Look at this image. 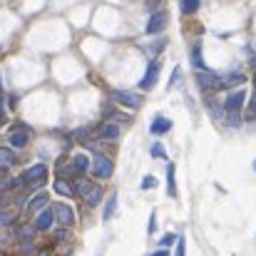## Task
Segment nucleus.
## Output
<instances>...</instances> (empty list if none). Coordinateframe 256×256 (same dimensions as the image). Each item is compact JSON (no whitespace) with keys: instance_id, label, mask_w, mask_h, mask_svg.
Instances as JSON below:
<instances>
[{"instance_id":"f257e3e1","label":"nucleus","mask_w":256,"mask_h":256,"mask_svg":"<svg viewBox=\"0 0 256 256\" xmlns=\"http://www.w3.org/2000/svg\"><path fill=\"white\" fill-rule=\"evenodd\" d=\"M20 182H22V186H28V189H38V186H42V184L48 182V167H45L42 162L28 167V170L20 174Z\"/></svg>"},{"instance_id":"f03ea898","label":"nucleus","mask_w":256,"mask_h":256,"mask_svg":"<svg viewBox=\"0 0 256 256\" xmlns=\"http://www.w3.org/2000/svg\"><path fill=\"white\" fill-rule=\"evenodd\" d=\"M90 172L94 179H110L114 174V164L107 154H94V160L90 162Z\"/></svg>"},{"instance_id":"7ed1b4c3","label":"nucleus","mask_w":256,"mask_h":256,"mask_svg":"<svg viewBox=\"0 0 256 256\" xmlns=\"http://www.w3.org/2000/svg\"><path fill=\"white\" fill-rule=\"evenodd\" d=\"M112 100L114 102H120V104H124V107H130V110H137V107H142V94H137V92H132V90H114L112 92Z\"/></svg>"},{"instance_id":"20e7f679","label":"nucleus","mask_w":256,"mask_h":256,"mask_svg":"<svg viewBox=\"0 0 256 256\" xmlns=\"http://www.w3.org/2000/svg\"><path fill=\"white\" fill-rule=\"evenodd\" d=\"M8 142H10L12 150H22V147H28V142H30V127H25V124H15V127L10 130V134H8Z\"/></svg>"},{"instance_id":"39448f33","label":"nucleus","mask_w":256,"mask_h":256,"mask_svg":"<svg viewBox=\"0 0 256 256\" xmlns=\"http://www.w3.org/2000/svg\"><path fill=\"white\" fill-rule=\"evenodd\" d=\"M52 216H55V222H58L62 229H70V226L75 224V212H72V206H68V204H55V206H52Z\"/></svg>"},{"instance_id":"423d86ee","label":"nucleus","mask_w":256,"mask_h":256,"mask_svg":"<svg viewBox=\"0 0 256 256\" xmlns=\"http://www.w3.org/2000/svg\"><path fill=\"white\" fill-rule=\"evenodd\" d=\"M167 22H170V12H167V10H157V12H152V15H150V22H147V35H157V32H162V30L167 28Z\"/></svg>"},{"instance_id":"0eeeda50","label":"nucleus","mask_w":256,"mask_h":256,"mask_svg":"<svg viewBox=\"0 0 256 256\" xmlns=\"http://www.w3.org/2000/svg\"><path fill=\"white\" fill-rule=\"evenodd\" d=\"M244 102H246V92L244 90H232L224 100V112H242Z\"/></svg>"},{"instance_id":"6e6552de","label":"nucleus","mask_w":256,"mask_h":256,"mask_svg":"<svg viewBox=\"0 0 256 256\" xmlns=\"http://www.w3.org/2000/svg\"><path fill=\"white\" fill-rule=\"evenodd\" d=\"M160 60L154 58V60H150V65H147V72H144V78L140 80V90H152L154 87V82H157V78H160Z\"/></svg>"},{"instance_id":"1a4fd4ad","label":"nucleus","mask_w":256,"mask_h":256,"mask_svg":"<svg viewBox=\"0 0 256 256\" xmlns=\"http://www.w3.org/2000/svg\"><path fill=\"white\" fill-rule=\"evenodd\" d=\"M50 204V194L48 192H38V194H32L30 199H28V204H25V209H28V214H38V212H42L45 206Z\"/></svg>"},{"instance_id":"9d476101","label":"nucleus","mask_w":256,"mask_h":256,"mask_svg":"<svg viewBox=\"0 0 256 256\" xmlns=\"http://www.w3.org/2000/svg\"><path fill=\"white\" fill-rule=\"evenodd\" d=\"M52 222H55V216H52V206H45L42 212L35 214V219H32V229H35V232H48V229L52 226Z\"/></svg>"},{"instance_id":"9b49d317","label":"nucleus","mask_w":256,"mask_h":256,"mask_svg":"<svg viewBox=\"0 0 256 256\" xmlns=\"http://www.w3.org/2000/svg\"><path fill=\"white\" fill-rule=\"evenodd\" d=\"M244 82H246V78L242 72H226V75H219L216 90H234V87L244 85Z\"/></svg>"},{"instance_id":"f8f14e48","label":"nucleus","mask_w":256,"mask_h":256,"mask_svg":"<svg viewBox=\"0 0 256 256\" xmlns=\"http://www.w3.org/2000/svg\"><path fill=\"white\" fill-rule=\"evenodd\" d=\"M196 82H199V87L204 92H212V90H216V85H219V75H214L209 70H199L196 72Z\"/></svg>"},{"instance_id":"ddd939ff","label":"nucleus","mask_w":256,"mask_h":256,"mask_svg":"<svg viewBox=\"0 0 256 256\" xmlns=\"http://www.w3.org/2000/svg\"><path fill=\"white\" fill-rule=\"evenodd\" d=\"M97 137H100V140H107V142H114V140L120 137V127H117L114 122H102V124L97 127Z\"/></svg>"},{"instance_id":"4468645a","label":"nucleus","mask_w":256,"mask_h":256,"mask_svg":"<svg viewBox=\"0 0 256 256\" xmlns=\"http://www.w3.org/2000/svg\"><path fill=\"white\" fill-rule=\"evenodd\" d=\"M102 194H104V192H102V186L92 182V186H90V189L85 192L82 202H85V204L90 206V209H94V206H100V202H102Z\"/></svg>"},{"instance_id":"2eb2a0df","label":"nucleus","mask_w":256,"mask_h":256,"mask_svg":"<svg viewBox=\"0 0 256 256\" xmlns=\"http://www.w3.org/2000/svg\"><path fill=\"white\" fill-rule=\"evenodd\" d=\"M170 130H172V122L164 114H157V117L152 120V124H150V132H152V134H167Z\"/></svg>"},{"instance_id":"dca6fc26","label":"nucleus","mask_w":256,"mask_h":256,"mask_svg":"<svg viewBox=\"0 0 256 256\" xmlns=\"http://www.w3.org/2000/svg\"><path fill=\"white\" fill-rule=\"evenodd\" d=\"M70 167H72V172H75L78 176H82L85 172H90V157L82 154V152H80V154H75V157L70 160Z\"/></svg>"},{"instance_id":"f3484780","label":"nucleus","mask_w":256,"mask_h":256,"mask_svg":"<svg viewBox=\"0 0 256 256\" xmlns=\"http://www.w3.org/2000/svg\"><path fill=\"white\" fill-rule=\"evenodd\" d=\"M15 162H18L15 152H12V150H8V147H0V172H8Z\"/></svg>"},{"instance_id":"a211bd4d","label":"nucleus","mask_w":256,"mask_h":256,"mask_svg":"<svg viewBox=\"0 0 256 256\" xmlns=\"http://www.w3.org/2000/svg\"><path fill=\"white\" fill-rule=\"evenodd\" d=\"M18 222V206H2L0 209V226H10V224H15Z\"/></svg>"},{"instance_id":"6ab92c4d","label":"nucleus","mask_w":256,"mask_h":256,"mask_svg":"<svg viewBox=\"0 0 256 256\" xmlns=\"http://www.w3.org/2000/svg\"><path fill=\"white\" fill-rule=\"evenodd\" d=\"M192 65L196 68V72L206 70V62H204V55H202V42H194V48H192Z\"/></svg>"},{"instance_id":"aec40b11","label":"nucleus","mask_w":256,"mask_h":256,"mask_svg":"<svg viewBox=\"0 0 256 256\" xmlns=\"http://www.w3.org/2000/svg\"><path fill=\"white\" fill-rule=\"evenodd\" d=\"M52 189H55V194H60V196H75L72 194V184L68 182V179H55V184H52Z\"/></svg>"},{"instance_id":"412c9836","label":"nucleus","mask_w":256,"mask_h":256,"mask_svg":"<svg viewBox=\"0 0 256 256\" xmlns=\"http://www.w3.org/2000/svg\"><path fill=\"white\" fill-rule=\"evenodd\" d=\"M90 186H92V182L85 179V176H75V179H72V194H75V196H85V192Z\"/></svg>"},{"instance_id":"4be33fe9","label":"nucleus","mask_w":256,"mask_h":256,"mask_svg":"<svg viewBox=\"0 0 256 256\" xmlns=\"http://www.w3.org/2000/svg\"><path fill=\"white\" fill-rule=\"evenodd\" d=\"M114 212H117V194H110L107 196V204H104V212H102V219L110 222L114 216Z\"/></svg>"},{"instance_id":"5701e85b","label":"nucleus","mask_w":256,"mask_h":256,"mask_svg":"<svg viewBox=\"0 0 256 256\" xmlns=\"http://www.w3.org/2000/svg\"><path fill=\"white\" fill-rule=\"evenodd\" d=\"M199 0H179V10H182V15H194L196 10H199Z\"/></svg>"},{"instance_id":"b1692460","label":"nucleus","mask_w":256,"mask_h":256,"mask_svg":"<svg viewBox=\"0 0 256 256\" xmlns=\"http://www.w3.org/2000/svg\"><path fill=\"white\" fill-rule=\"evenodd\" d=\"M206 107H209V114H212V117H216V120H222V117H224V107H222L216 100L206 97Z\"/></svg>"},{"instance_id":"393cba45","label":"nucleus","mask_w":256,"mask_h":256,"mask_svg":"<svg viewBox=\"0 0 256 256\" xmlns=\"http://www.w3.org/2000/svg\"><path fill=\"white\" fill-rule=\"evenodd\" d=\"M167 194L176 196V182H174V164H167Z\"/></svg>"},{"instance_id":"a878e982","label":"nucleus","mask_w":256,"mask_h":256,"mask_svg":"<svg viewBox=\"0 0 256 256\" xmlns=\"http://www.w3.org/2000/svg\"><path fill=\"white\" fill-rule=\"evenodd\" d=\"M246 120H249V122H254V120H256V90L252 92L249 104H246Z\"/></svg>"},{"instance_id":"bb28decb","label":"nucleus","mask_w":256,"mask_h":256,"mask_svg":"<svg viewBox=\"0 0 256 256\" xmlns=\"http://www.w3.org/2000/svg\"><path fill=\"white\" fill-rule=\"evenodd\" d=\"M224 122H226L229 127H239V124H242V114H239V112H224Z\"/></svg>"},{"instance_id":"cd10ccee","label":"nucleus","mask_w":256,"mask_h":256,"mask_svg":"<svg viewBox=\"0 0 256 256\" xmlns=\"http://www.w3.org/2000/svg\"><path fill=\"white\" fill-rule=\"evenodd\" d=\"M164 48H167V40H164V38H160V40H154V42L150 45V52H152V55L157 58V55H160V52H162Z\"/></svg>"},{"instance_id":"c85d7f7f","label":"nucleus","mask_w":256,"mask_h":256,"mask_svg":"<svg viewBox=\"0 0 256 256\" xmlns=\"http://www.w3.org/2000/svg\"><path fill=\"white\" fill-rule=\"evenodd\" d=\"M152 157H160V160H164L167 154H164V147L157 142V144H152Z\"/></svg>"},{"instance_id":"c756f323","label":"nucleus","mask_w":256,"mask_h":256,"mask_svg":"<svg viewBox=\"0 0 256 256\" xmlns=\"http://www.w3.org/2000/svg\"><path fill=\"white\" fill-rule=\"evenodd\" d=\"M174 256H186V244H184L182 236L176 239V252H174Z\"/></svg>"},{"instance_id":"7c9ffc66","label":"nucleus","mask_w":256,"mask_h":256,"mask_svg":"<svg viewBox=\"0 0 256 256\" xmlns=\"http://www.w3.org/2000/svg\"><path fill=\"white\" fill-rule=\"evenodd\" d=\"M154 184H157V179H154V176H144V179H142V189H152Z\"/></svg>"},{"instance_id":"2f4dec72","label":"nucleus","mask_w":256,"mask_h":256,"mask_svg":"<svg viewBox=\"0 0 256 256\" xmlns=\"http://www.w3.org/2000/svg\"><path fill=\"white\" fill-rule=\"evenodd\" d=\"M68 234H70V232H68V229H62V226H60V229H58V232H55V242H65V239H68Z\"/></svg>"},{"instance_id":"473e14b6","label":"nucleus","mask_w":256,"mask_h":256,"mask_svg":"<svg viewBox=\"0 0 256 256\" xmlns=\"http://www.w3.org/2000/svg\"><path fill=\"white\" fill-rule=\"evenodd\" d=\"M154 229H157V216L152 214V216H150V229H147V232H150V234H154Z\"/></svg>"},{"instance_id":"72a5a7b5","label":"nucleus","mask_w":256,"mask_h":256,"mask_svg":"<svg viewBox=\"0 0 256 256\" xmlns=\"http://www.w3.org/2000/svg\"><path fill=\"white\" fill-rule=\"evenodd\" d=\"M174 239H176L174 234H167V236L162 239V244H164V246H170V244H174Z\"/></svg>"},{"instance_id":"f704fd0d","label":"nucleus","mask_w":256,"mask_h":256,"mask_svg":"<svg viewBox=\"0 0 256 256\" xmlns=\"http://www.w3.org/2000/svg\"><path fill=\"white\" fill-rule=\"evenodd\" d=\"M150 256H170V252L167 249H157V252H152Z\"/></svg>"},{"instance_id":"c9c22d12","label":"nucleus","mask_w":256,"mask_h":256,"mask_svg":"<svg viewBox=\"0 0 256 256\" xmlns=\"http://www.w3.org/2000/svg\"><path fill=\"white\" fill-rule=\"evenodd\" d=\"M176 80H179V70H174V72H172V80H170V85L174 87V82H176Z\"/></svg>"},{"instance_id":"e433bc0d","label":"nucleus","mask_w":256,"mask_h":256,"mask_svg":"<svg viewBox=\"0 0 256 256\" xmlns=\"http://www.w3.org/2000/svg\"><path fill=\"white\" fill-rule=\"evenodd\" d=\"M252 68H254V85H256V58H252Z\"/></svg>"},{"instance_id":"4c0bfd02","label":"nucleus","mask_w":256,"mask_h":256,"mask_svg":"<svg viewBox=\"0 0 256 256\" xmlns=\"http://www.w3.org/2000/svg\"><path fill=\"white\" fill-rule=\"evenodd\" d=\"M150 2V8H154V5H160V0H147Z\"/></svg>"},{"instance_id":"58836bf2","label":"nucleus","mask_w":256,"mask_h":256,"mask_svg":"<svg viewBox=\"0 0 256 256\" xmlns=\"http://www.w3.org/2000/svg\"><path fill=\"white\" fill-rule=\"evenodd\" d=\"M38 256H52V254H50V252H40Z\"/></svg>"},{"instance_id":"ea45409f","label":"nucleus","mask_w":256,"mask_h":256,"mask_svg":"<svg viewBox=\"0 0 256 256\" xmlns=\"http://www.w3.org/2000/svg\"><path fill=\"white\" fill-rule=\"evenodd\" d=\"M0 92H2V82H0Z\"/></svg>"},{"instance_id":"a19ab883","label":"nucleus","mask_w":256,"mask_h":256,"mask_svg":"<svg viewBox=\"0 0 256 256\" xmlns=\"http://www.w3.org/2000/svg\"><path fill=\"white\" fill-rule=\"evenodd\" d=\"M254 172H256V162H254Z\"/></svg>"}]
</instances>
